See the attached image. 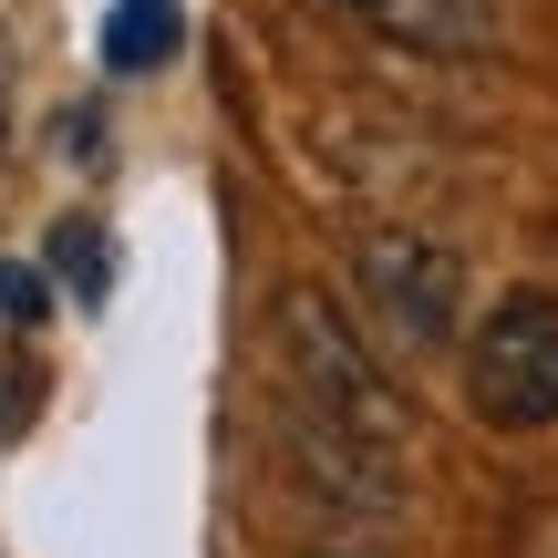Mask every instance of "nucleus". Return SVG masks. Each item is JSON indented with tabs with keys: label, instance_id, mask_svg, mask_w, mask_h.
<instances>
[{
	"label": "nucleus",
	"instance_id": "nucleus-1",
	"mask_svg": "<svg viewBox=\"0 0 558 558\" xmlns=\"http://www.w3.org/2000/svg\"><path fill=\"white\" fill-rule=\"evenodd\" d=\"M279 362H290V414H320V424H341V435L403 456V424H393V403H383L373 352L352 341V320H341L320 290L279 300Z\"/></svg>",
	"mask_w": 558,
	"mask_h": 558
},
{
	"label": "nucleus",
	"instance_id": "nucleus-2",
	"mask_svg": "<svg viewBox=\"0 0 558 558\" xmlns=\"http://www.w3.org/2000/svg\"><path fill=\"white\" fill-rule=\"evenodd\" d=\"M465 403L497 435H548L558 424V300L507 290L486 311V331L465 341Z\"/></svg>",
	"mask_w": 558,
	"mask_h": 558
},
{
	"label": "nucleus",
	"instance_id": "nucleus-3",
	"mask_svg": "<svg viewBox=\"0 0 558 558\" xmlns=\"http://www.w3.org/2000/svg\"><path fill=\"white\" fill-rule=\"evenodd\" d=\"M352 279H362V311L383 320V341H403V352L456 341L465 269H456V248H435L424 228H362L352 239Z\"/></svg>",
	"mask_w": 558,
	"mask_h": 558
},
{
	"label": "nucleus",
	"instance_id": "nucleus-4",
	"mask_svg": "<svg viewBox=\"0 0 558 558\" xmlns=\"http://www.w3.org/2000/svg\"><path fill=\"white\" fill-rule=\"evenodd\" d=\"M352 11L373 41H403V52H486L497 41V0H331Z\"/></svg>",
	"mask_w": 558,
	"mask_h": 558
},
{
	"label": "nucleus",
	"instance_id": "nucleus-5",
	"mask_svg": "<svg viewBox=\"0 0 558 558\" xmlns=\"http://www.w3.org/2000/svg\"><path fill=\"white\" fill-rule=\"evenodd\" d=\"M186 41V0H114L104 11V73H156Z\"/></svg>",
	"mask_w": 558,
	"mask_h": 558
},
{
	"label": "nucleus",
	"instance_id": "nucleus-6",
	"mask_svg": "<svg viewBox=\"0 0 558 558\" xmlns=\"http://www.w3.org/2000/svg\"><path fill=\"white\" fill-rule=\"evenodd\" d=\"M41 269L73 290V311H94V300L114 290V239H104V218H52V239H41Z\"/></svg>",
	"mask_w": 558,
	"mask_h": 558
},
{
	"label": "nucleus",
	"instance_id": "nucleus-7",
	"mask_svg": "<svg viewBox=\"0 0 558 558\" xmlns=\"http://www.w3.org/2000/svg\"><path fill=\"white\" fill-rule=\"evenodd\" d=\"M41 311H52V290H41V269L0 259V320H41Z\"/></svg>",
	"mask_w": 558,
	"mask_h": 558
},
{
	"label": "nucleus",
	"instance_id": "nucleus-8",
	"mask_svg": "<svg viewBox=\"0 0 558 558\" xmlns=\"http://www.w3.org/2000/svg\"><path fill=\"white\" fill-rule=\"evenodd\" d=\"M0 145H11V32H0Z\"/></svg>",
	"mask_w": 558,
	"mask_h": 558
}]
</instances>
